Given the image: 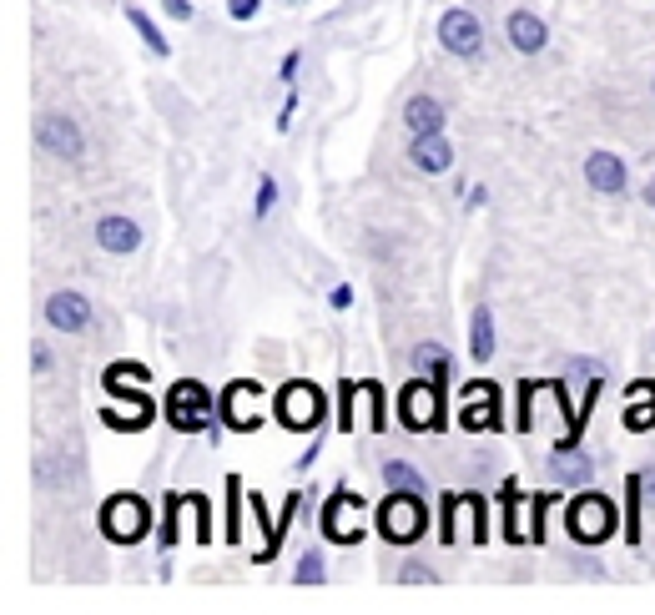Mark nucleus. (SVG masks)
<instances>
[{"mask_svg":"<svg viewBox=\"0 0 655 615\" xmlns=\"http://www.w3.org/2000/svg\"><path fill=\"white\" fill-rule=\"evenodd\" d=\"M429 530V505L414 489H388V500L378 505V535L393 545H414Z\"/></svg>","mask_w":655,"mask_h":615,"instance_id":"nucleus-1","label":"nucleus"},{"mask_svg":"<svg viewBox=\"0 0 655 615\" xmlns=\"http://www.w3.org/2000/svg\"><path fill=\"white\" fill-rule=\"evenodd\" d=\"M152 530V505L142 495H111L101 505V535L116 545H137Z\"/></svg>","mask_w":655,"mask_h":615,"instance_id":"nucleus-2","label":"nucleus"},{"mask_svg":"<svg viewBox=\"0 0 655 615\" xmlns=\"http://www.w3.org/2000/svg\"><path fill=\"white\" fill-rule=\"evenodd\" d=\"M565 525H570V535H575L580 545H600V540L615 535V505H610L605 495H575Z\"/></svg>","mask_w":655,"mask_h":615,"instance_id":"nucleus-3","label":"nucleus"},{"mask_svg":"<svg viewBox=\"0 0 655 615\" xmlns=\"http://www.w3.org/2000/svg\"><path fill=\"white\" fill-rule=\"evenodd\" d=\"M36 142H41V152H51L61 162H76L86 152V132L76 127V116H66V111H46L36 121Z\"/></svg>","mask_w":655,"mask_h":615,"instance_id":"nucleus-4","label":"nucleus"},{"mask_svg":"<svg viewBox=\"0 0 655 615\" xmlns=\"http://www.w3.org/2000/svg\"><path fill=\"white\" fill-rule=\"evenodd\" d=\"M439 46H444L449 56H459V61H474V56L484 51L479 16H474V11H464V6L444 11V16H439Z\"/></svg>","mask_w":655,"mask_h":615,"instance_id":"nucleus-5","label":"nucleus"},{"mask_svg":"<svg viewBox=\"0 0 655 615\" xmlns=\"http://www.w3.org/2000/svg\"><path fill=\"white\" fill-rule=\"evenodd\" d=\"M278 419L288 429H318L323 424V394L303 379H293L283 394H278Z\"/></svg>","mask_w":655,"mask_h":615,"instance_id":"nucleus-6","label":"nucleus"},{"mask_svg":"<svg viewBox=\"0 0 655 615\" xmlns=\"http://www.w3.org/2000/svg\"><path fill=\"white\" fill-rule=\"evenodd\" d=\"M172 424L187 429V434H202V429L212 424V399H207L202 384L182 379V384L172 389Z\"/></svg>","mask_w":655,"mask_h":615,"instance_id":"nucleus-7","label":"nucleus"},{"mask_svg":"<svg viewBox=\"0 0 655 615\" xmlns=\"http://www.w3.org/2000/svg\"><path fill=\"white\" fill-rule=\"evenodd\" d=\"M404 424H409V429H429V434L444 424L439 379H434V384H409V389H404Z\"/></svg>","mask_w":655,"mask_h":615,"instance_id":"nucleus-8","label":"nucleus"},{"mask_svg":"<svg viewBox=\"0 0 655 615\" xmlns=\"http://www.w3.org/2000/svg\"><path fill=\"white\" fill-rule=\"evenodd\" d=\"M262 414H268V399H262V389H257L252 379H242V384L227 389V399H222V419H227L232 429H257Z\"/></svg>","mask_w":655,"mask_h":615,"instance_id":"nucleus-9","label":"nucleus"},{"mask_svg":"<svg viewBox=\"0 0 655 615\" xmlns=\"http://www.w3.org/2000/svg\"><path fill=\"white\" fill-rule=\"evenodd\" d=\"M46 323L56 328V333H86L91 328V298L86 293H51V303H46Z\"/></svg>","mask_w":655,"mask_h":615,"instance_id":"nucleus-10","label":"nucleus"},{"mask_svg":"<svg viewBox=\"0 0 655 615\" xmlns=\"http://www.w3.org/2000/svg\"><path fill=\"white\" fill-rule=\"evenodd\" d=\"M585 182H590V192L620 197L625 182H630V172H625V162H620L615 152H590V157H585Z\"/></svg>","mask_w":655,"mask_h":615,"instance_id":"nucleus-11","label":"nucleus"},{"mask_svg":"<svg viewBox=\"0 0 655 615\" xmlns=\"http://www.w3.org/2000/svg\"><path fill=\"white\" fill-rule=\"evenodd\" d=\"M504 31H509V46L524 51V56H540V51L550 46V26H545L535 11H509Z\"/></svg>","mask_w":655,"mask_h":615,"instance_id":"nucleus-12","label":"nucleus"},{"mask_svg":"<svg viewBox=\"0 0 655 615\" xmlns=\"http://www.w3.org/2000/svg\"><path fill=\"white\" fill-rule=\"evenodd\" d=\"M409 162L419 167V172H449L454 167V147H449V137L444 132H424V137H414V147H409Z\"/></svg>","mask_w":655,"mask_h":615,"instance_id":"nucleus-13","label":"nucleus"},{"mask_svg":"<svg viewBox=\"0 0 655 615\" xmlns=\"http://www.w3.org/2000/svg\"><path fill=\"white\" fill-rule=\"evenodd\" d=\"M96 242H101L106 253H137L142 248V227L131 222V217H121V212H111V217L96 222Z\"/></svg>","mask_w":655,"mask_h":615,"instance_id":"nucleus-14","label":"nucleus"},{"mask_svg":"<svg viewBox=\"0 0 655 615\" xmlns=\"http://www.w3.org/2000/svg\"><path fill=\"white\" fill-rule=\"evenodd\" d=\"M494 399H499L494 384H469V389H464L459 424H464V429H484V424H494Z\"/></svg>","mask_w":655,"mask_h":615,"instance_id":"nucleus-15","label":"nucleus"},{"mask_svg":"<svg viewBox=\"0 0 655 615\" xmlns=\"http://www.w3.org/2000/svg\"><path fill=\"white\" fill-rule=\"evenodd\" d=\"M444 106L434 101V96H414L409 106H404V121H409V132L414 137H424V132H444Z\"/></svg>","mask_w":655,"mask_h":615,"instance_id":"nucleus-16","label":"nucleus"},{"mask_svg":"<svg viewBox=\"0 0 655 615\" xmlns=\"http://www.w3.org/2000/svg\"><path fill=\"white\" fill-rule=\"evenodd\" d=\"M469 358H479V363L494 358V313L489 308L469 313Z\"/></svg>","mask_w":655,"mask_h":615,"instance_id":"nucleus-17","label":"nucleus"},{"mask_svg":"<svg viewBox=\"0 0 655 615\" xmlns=\"http://www.w3.org/2000/svg\"><path fill=\"white\" fill-rule=\"evenodd\" d=\"M625 424H655V384L640 379L630 384V404H625Z\"/></svg>","mask_w":655,"mask_h":615,"instance_id":"nucleus-18","label":"nucleus"},{"mask_svg":"<svg viewBox=\"0 0 655 615\" xmlns=\"http://www.w3.org/2000/svg\"><path fill=\"white\" fill-rule=\"evenodd\" d=\"M640 505H645L640 474H625V540L630 545H640Z\"/></svg>","mask_w":655,"mask_h":615,"instance_id":"nucleus-19","label":"nucleus"},{"mask_svg":"<svg viewBox=\"0 0 655 615\" xmlns=\"http://www.w3.org/2000/svg\"><path fill=\"white\" fill-rule=\"evenodd\" d=\"M126 21H131V31H137V36L147 41V51H152V56H172L167 36H162V31L147 21V11H142V6H126Z\"/></svg>","mask_w":655,"mask_h":615,"instance_id":"nucleus-20","label":"nucleus"},{"mask_svg":"<svg viewBox=\"0 0 655 615\" xmlns=\"http://www.w3.org/2000/svg\"><path fill=\"white\" fill-rule=\"evenodd\" d=\"M383 484H388V489H414V495H424V474H419L409 459H388V464H383Z\"/></svg>","mask_w":655,"mask_h":615,"instance_id":"nucleus-21","label":"nucleus"},{"mask_svg":"<svg viewBox=\"0 0 655 615\" xmlns=\"http://www.w3.org/2000/svg\"><path fill=\"white\" fill-rule=\"evenodd\" d=\"M550 474H560L565 484H580V479L590 474V459H585V454H570V449H555V459H550Z\"/></svg>","mask_w":655,"mask_h":615,"instance_id":"nucleus-22","label":"nucleus"},{"mask_svg":"<svg viewBox=\"0 0 655 615\" xmlns=\"http://www.w3.org/2000/svg\"><path fill=\"white\" fill-rule=\"evenodd\" d=\"M414 368H419V374H429V379H444L449 353H444L439 343H419V348H414Z\"/></svg>","mask_w":655,"mask_h":615,"instance_id":"nucleus-23","label":"nucleus"},{"mask_svg":"<svg viewBox=\"0 0 655 615\" xmlns=\"http://www.w3.org/2000/svg\"><path fill=\"white\" fill-rule=\"evenodd\" d=\"M101 414H106L111 424H121V429H137V424H147V419H152V404H147V399H142L137 409H111V404H106Z\"/></svg>","mask_w":655,"mask_h":615,"instance_id":"nucleus-24","label":"nucleus"},{"mask_svg":"<svg viewBox=\"0 0 655 615\" xmlns=\"http://www.w3.org/2000/svg\"><path fill=\"white\" fill-rule=\"evenodd\" d=\"M106 384H111V389H142V384H147V374H142L137 363H116L111 374H106Z\"/></svg>","mask_w":655,"mask_h":615,"instance_id":"nucleus-25","label":"nucleus"},{"mask_svg":"<svg viewBox=\"0 0 655 615\" xmlns=\"http://www.w3.org/2000/svg\"><path fill=\"white\" fill-rule=\"evenodd\" d=\"M358 394H363V384H348V379L338 384V429H343V434L353 429V399H358Z\"/></svg>","mask_w":655,"mask_h":615,"instance_id":"nucleus-26","label":"nucleus"},{"mask_svg":"<svg viewBox=\"0 0 655 615\" xmlns=\"http://www.w3.org/2000/svg\"><path fill=\"white\" fill-rule=\"evenodd\" d=\"M293 580H298V585H323V580H328V570H323V560H318V555H303V560H298V570H293Z\"/></svg>","mask_w":655,"mask_h":615,"instance_id":"nucleus-27","label":"nucleus"},{"mask_svg":"<svg viewBox=\"0 0 655 615\" xmlns=\"http://www.w3.org/2000/svg\"><path fill=\"white\" fill-rule=\"evenodd\" d=\"M237 495H242V479L227 474V540H237Z\"/></svg>","mask_w":655,"mask_h":615,"instance_id":"nucleus-28","label":"nucleus"},{"mask_svg":"<svg viewBox=\"0 0 655 615\" xmlns=\"http://www.w3.org/2000/svg\"><path fill=\"white\" fill-rule=\"evenodd\" d=\"M273 207H278V182L262 177V182H257V217H268Z\"/></svg>","mask_w":655,"mask_h":615,"instance_id":"nucleus-29","label":"nucleus"},{"mask_svg":"<svg viewBox=\"0 0 655 615\" xmlns=\"http://www.w3.org/2000/svg\"><path fill=\"white\" fill-rule=\"evenodd\" d=\"M399 580H404V585H424V580H434V570H429V565H419V560H409V565L399 570Z\"/></svg>","mask_w":655,"mask_h":615,"instance_id":"nucleus-30","label":"nucleus"},{"mask_svg":"<svg viewBox=\"0 0 655 615\" xmlns=\"http://www.w3.org/2000/svg\"><path fill=\"white\" fill-rule=\"evenodd\" d=\"M257 6H262V0H227V16H232V21H252Z\"/></svg>","mask_w":655,"mask_h":615,"instance_id":"nucleus-31","label":"nucleus"},{"mask_svg":"<svg viewBox=\"0 0 655 615\" xmlns=\"http://www.w3.org/2000/svg\"><path fill=\"white\" fill-rule=\"evenodd\" d=\"M192 510H197V540H212V525H207V500L192 495Z\"/></svg>","mask_w":655,"mask_h":615,"instance_id":"nucleus-32","label":"nucleus"},{"mask_svg":"<svg viewBox=\"0 0 655 615\" xmlns=\"http://www.w3.org/2000/svg\"><path fill=\"white\" fill-rule=\"evenodd\" d=\"M464 505H469V515H474V540H484V500H479V495H469Z\"/></svg>","mask_w":655,"mask_h":615,"instance_id":"nucleus-33","label":"nucleus"},{"mask_svg":"<svg viewBox=\"0 0 655 615\" xmlns=\"http://www.w3.org/2000/svg\"><path fill=\"white\" fill-rule=\"evenodd\" d=\"M172 21H192V0H162Z\"/></svg>","mask_w":655,"mask_h":615,"instance_id":"nucleus-34","label":"nucleus"},{"mask_svg":"<svg viewBox=\"0 0 655 615\" xmlns=\"http://www.w3.org/2000/svg\"><path fill=\"white\" fill-rule=\"evenodd\" d=\"M293 111H298V96H288V101H283V111H278V132H288V127H293Z\"/></svg>","mask_w":655,"mask_h":615,"instance_id":"nucleus-35","label":"nucleus"},{"mask_svg":"<svg viewBox=\"0 0 655 615\" xmlns=\"http://www.w3.org/2000/svg\"><path fill=\"white\" fill-rule=\"evenodd\" d=\"M640 489H645V505H655V464L640 469Z\"/></svg>","mask_w":655,"mask_h":615,"instance_id":"nucleus-36","label":"nucleus"},{"mask_svg":"<svg viewBox=\"0 0 655 615\" xmlns=\"http://www.w3.org/2000/svg\"><path fill=\"white\" fill-rule=\"evenodd\" d=\"M298 61H303V56H298V51H288V56H283V66H278V76H283V81H293V76H298Z\"/></svg>","mask_w":655,"mask_h":615,"instance_id":"nucleus-37","label":"nucleus"},{"mask_svg":"<svg viewBox=\"0 0 655 615\" xmlns=\"http://www.w3.org/2000/svg\"><path fill=\"white\" fill-rule=\"evenodd\" d=\"M328 303H333V308H348V303H353V288H348V283H338V288L328 293Z\"/></svg>","mask_w":655,"mask_h":615,"instance_id":"nucleus-38","label":"nucleus"},{"mask_svg":"<svg viewBox=\"0 0 655 615\" xmlns=\"http://www.w3.org/2000/svg\"><path fill=\"white\" fill-rule=\"evenodd\" d=\"M31 353H36V358H31V363H36V374H46V368H51V348H46V343H36Z\"/></svg>","mask_w":655,"mask_h":615,"instance_id":"nucleus-39","label":"nucleus"},{"mask_svg":"<svg viewBox=\"0 0 655 615\" xmlns=\"http://www.w3.org/2000/svg\"><path fill=\"white\" fill-rule=\"evenodd\" d=\"M645 202H650V207H655V177H650V187H645Z\"/></svg>","mask_w":655,"mask_h":615,"instance_id":"nucleus-40","label":"nucleus"}]
</instances>
